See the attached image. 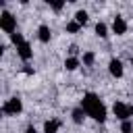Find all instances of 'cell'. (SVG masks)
Returning <instances> with one entry per match:
<instances>
[{"label": "cell", "instance_id": "5", "mask_svg": "<svg viewBox=\"0 0 133 133\" xmlns=\"http://www.w3.org/2000/svg\"><path fill=\"white\" fill-rule=\"evenodd\" d=\"M112 33H114V35H125V33H127V21H125L121 15H116V17L112 19Z\"/></svg>", "mask_w": 133, "mask_h": 133}, {"label": "cell", "instance_id": "3", "mask_svg": "<svg viewBox=\"0 0 133 133\" xmlns=\"http://www.w3.org/2000/svg\"><path fill=\"white\" fill-rule=\"evenodd\" d=\"M21 110H23V102L17 96L4 100V104H2V114L4 116H17V114H21Z\"/></svg>", "mask_w": 133, "mask_h": 133}, {"label": "cell", "instance_id": "7", "mask_svg": "<svg viewBox=\"0 0 133 133\" xmlns=\"http://www.w3.org/2000/svg\"><path fill=\"white\" fill-rule=\"evenodd\" d=\"M17 54H19V58L21 60H31V56H33V50H31V46H29V42H23L19 48H17Z\"/></svg>", "mask_w": 133, "mask_h": 133}, {"label": "cell", "instance_id": "18", "mask_svg": "<svg viewBox=\"0 0 133 133\" xmlns=\"http://www.w3.org/2000/svg\"><path fill=\"white\" fill-rule=\"evenodd\" d=\"M50 6H52L54 10H62V6H64V2H50Z\"/></svg>", "mask_w": 133, "mask_h": 133}, {"label": "cell", "instance_id": "10", "mask_svg": "<svg viewBox=\"0 0 133 133\" xmlns=\"http://www.w3.org/2000/svg\"><path fill=\"white\" fill-rule=\"evenodd\" d=\"M85 116H87V114H85V110H83L81 106L75 108V110L71 112V118H73V123H77V125H81V123L85 121Z\"/></svg>", "mask_w": 133, "mask_h": 133}, {"label": "cell", "instance_id": "21", "mask_svg": "<svg viewBox=\"0 0 133 133\" xmlns=\"http://www.w3.org/2000/svg\"><path fill=\"white\" fill-rule=\"evenodd\" d=\"M25 133H37V131H35V127H33V125H29V127L25 129Z\"/></svg>", "mask_w": 133, "mask_h": 133}, {"label": "cell", "instance_id": "14", "mask_svg": "<svg viewBox=\"0 0 133 133\" xmlns=\"http://www.w3.org/2000/svg\"><path fill=\"white\" fill-rule=\"evenodd\" d=\"M96 35H98V37H106V35H108V27H106V23H102V21L96 23Z\"/></svg>", "mask_w": 133, "mask_h": 133}, {"label": "cell", "instance_id": "9", "mask_svg": "<svg viewBox=\"0 0 133 133\" xmlns=\"http://www.w3.org/2000/svg\"><path fill=\"white\" fill-rule=\"evenodd\" d=\"M58 129H60V121L58 118H50V121L44 123V133H58Z\"/></svg>", "mask_w": 133, "mask_h": 133}, {"label": "cell", "instance_id": "11", "mask_svg": "<svg viewBox=\"0 0 133 133\" xmlns=\"http://www.w3.org/2000/svg\"><path fill=\"white\" fill-rule=\"evenodd\" d=\"M79 64H81V60H79L77 56H69V58L64 60V69H66V71H77Z\"/></svg>", "mask_w": 133, "mask_h": 133}, {"label": "cell", "instance_id": "22", "mask_svg": "<svg viewBox=\"0 0 133 133\" xmlns=\"http://www.w3.org/2000/svg\"><path fill=\"white\" fill-rule=\"evenodd\" d=\"M129 62H131V66H133V56H131V60H129Z\"/></svg>", "mask_w": 133, "mask_h": 133}, {"label": "cell", "instance_id": "16", "mask_svg": "<svg viewBox=\"0 0 133 133\" xmlns=\"http://www.w3.org/2000/svg\"><path fill=\"white\" fill-rule=\"evenodd\" d=\"M10 42H12V44H15L17 48H19V46H21V44L25 42V37H23V33H19V31H15V33L10 35Z\"/></svg>", "mask_w": 133, "mask_h": 133}, {"label": "cell", "instance_id": "6", "mask_svg": "<svg viewBox=\"0 0 133 133\" xmlns=\"http://www.w3.org/2000/svg\"><path fill=\"white\" fill-rule=\"evenodd\" d=\"M108 71H110V75H112V77H116V79H121V77H123V73H125L123 62H121L118 58H110V62H108Z\"/></svg>", "mask_w": 133, "mask_h": 133}, {"label": "cell", "instance_id": "15", "mask_svg": "<svg viewBox=\"0 0 133 133\" xmlns=\"http://www.w3.org/2000/svg\"><path fill=\"white\" fill-rule=\"evenodd\" d=\"M64 29H66V33H77V31L81 29V25H79V23L73 19V21H69V23L64 25Z\"/></svg>", "mask_w": 133, "mask_h": 133}, {"label": "cell", "instance_id": "1", "mask_svg": "<svg viewBox=\"0 0 133 133\" xmlns=\"http://www.w3.org/2000/svg\"><path fill=\"white\" fill-rule=\"evenodd\" d=\"M81 108L85 110V114L87 116H91L96 123H104L106 121V106H104V102L100 100V96H96L94 91H87L85 96H83V100H81Z\"/></svg>", "mask_w": 133, "mask_h": 133}, {"label": "cell", "instance_id": "8", "mask_svg": "<svg viewBox=\"0 0 133 133\" xmlns=\"http://www.w3.org/2000/svg\"><path fill=\"white\" fill-rule=\"evenodd\" d=\"M50 37H52L50 27H48V25H39V27H37V39H39L42 44H48V42H50Z\"/></svg>", "mask_w": 133, "mask_h": 133}, {"label": "cell", "instance_id": "13", "mask_svg": "<svg viewBox=\"0 0 133 133\" xmlns=\"http://www.w3.org/2000/svg\"><path fill=\"white\" fill-rule=\"evenodd\" d=\"M75 21H77V23H79V25L83 27V25H85V23L89 21V15H87L85 10H77V12H75Z\"/></svg>", "mask_w": 133, "mask_h": 133}, {"label": "cell", "instance_id": "2", "mask_svg": "<svg viewBox=\"0 0 133 133\" xmlns=\"http://www.w3.org/2000/svg\"><path fill=\"white\" fill-rule=\"evenodd\" d=\"M112 114H114L121 123H123V121H131V116H133V106L116 100V102L112 104Z\"/></svg>", "mask_w": 133, "mask_h": 133}, {"label": "cell", "instance_id": "19", "mask_svg": "<svg viewBox=\"0 0 133 133\" xmlns=\"http://www.w3.org/2000/svg\"><path fill=\"white\" fill-rule=\"evenodd\" d=\"M77 52H79V48H77L75 44H73V46H69V54H71V56H75Z\"/></svg>", "mask_w": 133, "mask_h": 133}, {"label": "cell", "instance_id": "4", "mask_svg": "<svg viewBox=\"0 0 133 133\" xmlns=\"http://www.w3.org/2000/svg\"><path fill=\"white\" fill-rule=\"evenodd\" d=\"M0 29L4 33L12 35L17 31V17L12 12H8V10H2V15H0Z\"/></svg>", "mask_w": 133, "mask_h": 133}, {"label": "cell", "instance_id": "20", "mask_svg": "<svg viewBox=\"0 0 133 133\" xmlns=\"http://www.w3.org/2000/svg\"><path fill=\"white\" fill-rule=\"evenodd\" d=\"M23 73H25V75H33V66L25 64V66H23Z\"/></svg>", "mask_w": 133, "mask_h": 133}, {"label": "cell", "instance_id": "12", "mask_svg": "<svg viewBox=\"0 0 133 133\" xmlns=\"http://www.w3.org/2000/svg\"><path fill=\"white\" fill-rule=\"evenodd\" d=\"M81 60H83V64H85V66H94V62H96V54H94L91 50H87V52H83Z\"/></svg>", "mask_w": 133, "mask_h": 133}, {"label": "cell", "instance_id": "17", "mask_svg": "<svg viewBox=\"0 0 133 133\" xmlns=\"http://www.w3.org/2000/svg\"><path fill=\"white\" fill-rule=\"evenodd\" d=\"M121 131L123 133H133V123L131 121H123L121 123Z\"/></svg>", "mask_w": 133, "mask_h": 133}]
</instances>
